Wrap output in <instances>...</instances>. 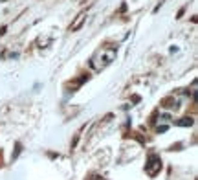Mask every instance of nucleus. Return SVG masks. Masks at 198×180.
<instances>
[{"label": "nucleus", "instance_id": "f03ea898", "mask_svg": "<svg viewBox=\"0 0 198 180\" xmlns=\"http://www.w3.org/2000/svg\"><path fill=\"white\" fill-rule=\"evenodd\" d=\"M160 169H162V160H160V156L150 154V156H149V162L145 164V171H147V175L154 176Z\"/></svg>", "mask_w": 198, "mask_h": 180}, {"label": "nucleus", "instance_id": "20e7f679", "mask_svg": "<svg viewBox=\"0 0 198 180\" xmlns=\"http://www.w3.org/2000/svg\"><path fill=\"white\" fill-rule=\"evenodd\" d=\"M86 79H88V76H86V74H83L81 77L74 79V83H70V86H72V88H77V86H81V85H83V83H84Z\"/></svg>", "mask_w": 198, "mask_h": 180}, {"label": "nucleus", "instance_id": "39448f33", "mask_svg": "<svg viewBox=\"0 0 198 180\" xmlns=\"http://www.w3.org/2000/svg\"><path fill=\"white\" fill-rule=\"evenodd\" d=\"M180 125H193V120H191V118H182Z\"/></svg>", "mask_w": 198, "mask_h": 180}, {"label": "nucleus", "instance_id": "7ed1b4c3", "mask_svg": "<svg viewBox=\"0 0 198 180\" xmlns=\"http://www.w3.org/2000/svg\"><path fill=\"white\" fill-rule=\"evenodd\" d=\"M84 20H86V13L83 11V13H79V15L75 17V20L70 24V31H77V30L83 26V22H84Z\"/></svg>", "mask_w": 198, "mask_h": 180}, {"label": "nucleus", "instance_id": "f257e3e1", "mask_svg": "<svg viewBox=\"0 0 198 180\" xmlns=\"http://www.w3.org/2000/svg\"><path fill=\"white\" fill-rule=\"evenodd\" d=\"M116 53H118V48L112 46V44H105V46H101L90 59V66L96 70V72H101L105 70L106 66L112 63L116 59Z\"/></svg>", "mask_w": 198, "mask_h": 180}]
</instances>
